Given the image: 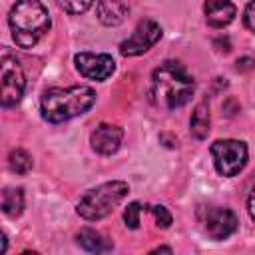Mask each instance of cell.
I'll use <instances>...</instances> for the list:
<instances>
[{"mask_svg": "<svg viewBox=\"0 0 255 255\" xmlns=\"http://www.w3.org/2000/svg\"><path fill=\"white\" fill-rule=\"evenodd\" d=\"M128 193H129V185L126 181H120V179L106 181V183L86 191L80 197V201L76 205V211L86 221L104 219L126 199Z\"/></svg>", "mask_w": 255, "mask_h": 255, "instance_id": "cell-4", "label": "cell"}, {"mask_svg": "<svg viewBox=\"0 0 255 255\" xmlns=\"http://www.w3.org/2000/svg\"><path fill=\"white\" fill-rule=\"evenodd\" d=\"M209 124H211V118H209V108L205 102L197 104L193 114H191V120H189V131L197 137V139H205L207 133H209Z\"/></svg>", "mask_w": 255, "mask_h": 255, "instance_id": "cell-14", "label": "cell"}, {"mask_svg": "<svg viewBox=\"0 0 255 255\" xmlns=\"http://www.w3.org/2000/svg\"><path fill=\"white\" fill-rule=\"evenodd\" d=\"M122 139H124V129L116 124H100L90 135V143L94 151H98L100 155L116 153L122 145Z\"/></svg>", "mask_w": 255, "mask_h": 255, "instance_id": "cell-10", "label": "cell"}, {"mask_svg": "<svg viewBox=\"0 0 255 255\" xmlns=\"http://www.w3.org/2000/svg\"><path fill=\"white\" fill-rule=\"evenodd\" d=\"M96 102V92L88 86L52 88L44 92L40 110L42 118L50 124H62L76 116L86 114Z\"/></svg>", "mask_w": 255, "mask_h": 255, "instance_id": "cell-2", "label": "cell"}, {"mask_svg": "<svg viewBox=\"0 0 255 255\" xmlns=\"http://www.w3.org/2000/svg\"><path fill=\"white\" fill-rule=\"evenodd\" d=\"M2 211L8 217H18L24 211V191L20 187H6L2 191Z\"/></svg>", "mask_w": 255, "mask_h": 255, "instance_id": "cell-15", "label": "cell"}, {"mask_svg": "<svg viewBox=\"0 0 255 255\" xmlns=\"http://www.w3.org/2000/svg\"><path fill=\"white\" fill-rule=\"evenodd\" d=\"M211 157L219 175L233 177L247 163V145L239 139H217L211 143Z\"/></svg>", "mask_w": 255, "mask_h": 255, "instance_id": "cell-5", "label": "cell"}, {"mask_svg": "<svg viewBox=\"0 0 255 255\" xmlns=\"http://www.w3.org/2000/svg\"><path fill=\"white\" fill-rule=\"evenodd\" d=\"M159 38H161V26L155 20L145 18L135 26L131 36L120 44V52L124 56H139L147 52Z\"/></svg>", "mask_w": 255, "mask_h": 255, "instance_id": "cell-7", "label": "cell"}, {"mask_svg": "<svg viewBox=\"0 0 255 255\" xmlns=\"http://www.w3.org/2000/svg\"><path fill=\"white\" fill-rule=\"evenodd\" d=\"M201 225L205 229V233L211 239H227L229 235H233L237 231V217L231 209L225 207H207L201 213Z\"/></svg>", "mask_w": 255, "mask_h": 255, "instance_id": "cell-8", "label": "cell"}, {"mask_svg": "<svg viewBox=\"0 0 255 255\" xmlns=\"http://www.w3.org/2000/svg\"><path fill=\"white\" fill-rule=\"evenodd\" d=\"M76 239H78V245H80L82 249L90 251V253H104V251H110V249L114 247L112 241L106 239V237H104L100 231H96V229H82Z\"/></svg>", "mask_w": 255, "mask_h": 255, "instance_id": "cell-13", "label": "cell"}, {"mask_svg": "<svg viewBox=\"0 0 255 255\" xmlns=\"http://www.w3.org/2000/svg\"><path fill=\"white\" fill-rule=\"evenodd\" d=\"M76 68L78 72L88 78V80H96V82H104L108 80L114 70H116V62L112 56L108 54H92V52H80L74 56Z\"/></svg>", "mask_w": 255, "mask_h": 255, "instance_id": "cell-9", "label": "cell"}, {"mask_svg": "<svg viewBox=\"0 0 255 255\" xmlns=\"http://www.w3.org/2000/svg\"><path fill=\"white\" fill-rule=\"evenodd\" d=\"M8 24L20 48H34L50 30V14L40 0H18L8 14Z\"/></svg>", "mask_w": 255, "mask_h": 255, "instance_id": "cell-3", "label": "cell"}, {"mask_svg": "<svg viewBox=\"0 0 255 255\" xmlns=\"http://www.w3.org/2000/svg\"><path fill=\"white\" fill-rule=\"evenodd\" d=\"M195 82L179 62H163L153 70L151 94L153 102L163 110H177L193 96Z\"/></svg>", "mask_w": 255, "mask_h": 255, "instance_id": "cell-1", "label": "cell"}, {"mask_svg": "<svg viewBox=\"0 0 255 255\" xmlns=\"http://www.w3.org/2000/svg\"><path fill=\"white\" fill-rule=\"evenodd\" d=\"M203 14H205V22L211 28H223L233 22L235 6L229 0H205Z\"/></svg>", "mask_w": 255, "mask_h": 255, "instance_id": "cell-11", "label": "cell"}, {"mask_svg": "<svg viewBox=\"0 0 255 255\" xmlns=\"http://www.w3.org/2000/svg\"><path fill=\"white\" fill-rule=\"evenodd\" d=\"M0 82H2V106L10 108L16 106L24 94L26 88V78H24V70L20 66V62L8 54L2 56V64H0Z\"/></svg>", "mask_w": 255, "mask_h": 255, "instance_id": "cell-6", "label": "cell"}, {"mask_svg": "<svg viewBox=\"0 0 255 255\" xmlns=\"http://www.w3.org/2000/svg\"><path fill=\"white\" fill-rule=\"evenodd\" d=\"M149 211L153 213V219H155V225L157 227L167 229L171 225V213L163 205H149Z\"/></svg>", "mask_w": 255, "mask_h": 255, "instance_id": "cell-19", "label": "cell"}, {"mask_svg": "<svg viewBox=\"0 0 255 255\" xmlns=\"http://www.w3.org/2000/svg\"><path fill=\"white\" fill-rule=\"evenodd\" d=\"M8 167H10V171H14L18 175H26L32 169V155L26 149L16 147L8 155Z\"/></svg>", "mask_w": 255, "mask_h": 255, "instance_id": "cell-16", "label": "cell"}, {"mask_svg": "<svg viewBox=\"0 0 255 255\" xmlns=\"http://www.w3.org/2000/svg\"><path fill=\"white\" fill-rule=\"evenodd\" d=\"M58 4L68 14H84L86 10L92 8L94 0H58Z\"/></svg>", "mask_w": 255, "mask_h": 255, "instance_id": "cell-18", "label": "cell"}, {"mask_svg": "<svg viewBox=\"0 0 255 255\" xmlns=\"http://www.w3.org/2000/svg\"><path fill=\"white\" fill-rule=\"evenodd\" d=\"M129 14V0H100L98 20L104 26H118Z\"/></svg>", "mask_w": 255, "mask_h": 255, "instance_id": "cell-12", "label": "cell"}, {"mask_svg": "<svg viewBox=\"0 0 255 255\" xmlns=\"http://www.w3.org/2000/svg\"><path fill=\"white\" fill-rule=\"evenodd\" d=\"M145 207H147V205H141V203H137V201L129 203V205L126 207V211H124L126 227H129V229H137V227H139V213H141Z\"/></svg>", "mask_w": 255, "mask_h": 255, "instance_id": "cell-17", "label": "cell"}, {"mask_svg": "<svg viewBox=\"0 0 255 255\" xmlns=\"http://www.w3.org/2000/svg\"><path fill=\"white\" fill-rule=\"evenodd\" d=\"M159 251H163V253H171V247H155V249H151V253H159Z\"/></svg>", "mask_w": 255, "mask_h": 255, "instance_id": "cell-22", "label": "cell"}, {"mask_svg": "<svg viewBox=\"0 0 255 255\" xmlns=\"http://www.w3.org/2000/svg\"><path fill=\"white\" fill-rule=\"evenodd\" d=\"M247 209H249L251 219L255 221V187L251 189V193H249V197H247Z\"/></svg>", "mask_w": 255, "mask_h": 255, "instance_id": "cell-21", "label": "cell"}, {"mask_svg": "<svg viewBox=\"0 0 255 255\" xmlns=\"http://www.w3.org/2000/svg\"><path fill=\"white\" fill-rule=\"evenodd\" d=\"M243 22H245V26L255 34V0H251V2L247 4L245 14H243Z\"/></svg>", "mask_w": 255, "mask_h": 255, "instance_id": "cell-20", "label": "cell"}]
</instances>
